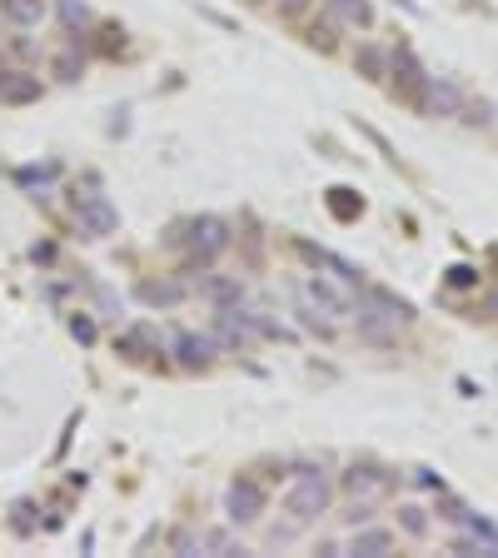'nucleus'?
Masks as SVG:
<instances>
[{
  "mask_svg": "<svg viewBox=\"0 0 498 558\" xmlns=\"http://www.w3.org/2000/svg\"><path fill=\"white\" fill-rule=\"evenodd\" d=\"M449 284H453V290H469V284H478V269L453 265V269H449Z\"/></svg>",
  "mask_w": 498,
  "mask_h": 558,
  "instance_id": "a211bd4d",
  "label": "nucleus"
},
{
  "mask_svg": "<svg viewBox=\"0 0 498 558\" xmlns=\"http://www.w3.org/2000/svg\"><path fill=\"white\" fill-rule=\"evenodd\" d=\"M329 499H335V488H329V478L319 474V469H300V474H290V494H284V513H290L294 523H314L319 513H329Z\"/></svg>",
  "mask_w": 498,
  "mask_h": 558,
  "instance_id": "f257e3e1",
  "label": "nucleus"
},
{
  "mask_svg": "<svg viewBox=\"0 0 498 558\" xmlns=\"http://www.w3.org/2000/svg\"><path fill=\"white\" fill-rule=\"evenodd\" d=\"M488 304H494V310H498V290H494V300H488Z\"/></svg>",
  "mask_w": 498,
  "mask_h": 558,
  "instance_id": "aec40b11",
  "label": "nucleus"
},
{
  "mask_svg": "<svg viewBox=\"0 0 498 558\" xmlns=\"http://www.w3.org/2000/svg\"><path fill=\"white\" fill-rule=\"evenodd\" d=\"M185 240H174V244H190V265H209V259L220 255V250H230V225L224 220H190L185 225Z\"/></svg>",
  "mask_w": 498,
  "mask_h": 558,
  "instance_id": "7ed1b4c3",
  "label": "nucleus"
},
{
  "mask_svg": "<svg viewBox=\"0 0 498 558\" xmlns=\"http://www.w3.org/2000/svg\"><path fill=\"white\" fill-rule=\"evenodd\" d=\"M389 548H394V534L389 529H369V523H360L354 538H349V554H389Z\"/></svg>",
  "mask_w": 498,
  "mask_h": 558,
  "instance_id": "9d476101",
  "label": "nucleus"
},
{
  "mask_svg": "<svg viewBox=\"0 0 498 558\" xmlns=\"http://www.w3.org/2000/svg\"><path fill=\"white\" fill-rule=\"evenodd\" d=\"M190 294V284L185 279H160V284H139V300H150V304H180Z\"/></svg>",
  "mask_w": 498,
  "mask_h": 558,
  "instance_id": "ddd939ff",
  "label": "nucleus"
},
{
  "mask_svg": "<svg viewBox=\"0 0 498 558\" xmlns=\"http://www.w3.org/2000/svg\"><path fill=\"white\" fill-rule=\"evenodd\" d=\"M75 215H81L85 234H110L116 230V209H110L105 195H95V180H90V195H75Z\"/></svg>",
  "mask_w": 498,
  "mask_h": 558,
  "instance_id": "423d86ee",
  "label": "nucleus"
},
{
  "mask_svg": "<svg viewBox=\"0 0 498 558\" xmlns=\"http://www.w3.org/2000/svg\"><path fill=\"white\" fill-rule=\"evenodd\" d=\"M199 294H205V300H215V304H224V310H234V304L244 300V290L234 284V279H224V275L199 279Z\"/></svg>",
  "mask_w": 498,
  "mask_h": 558,
  "instance_id": "9b49d317",
  "label": "nucleus"
},
{
  "mask_svg": "<svg viewBox=\"0 0 498 558\" xmlns=\"http://www.w3.org/2000/svg\"><path fill=\"white\" fill-rule=\"evenodd\" d=\"M0 15H5L15 31H35V25L50 15V0H0Z\"/></svg>",
  "mask_w": 498,
  "mask_h": 558,
  "instance_id": "6e6552de",
  "label": "nucleus"
},
{
  "mask_svg": "<svg viewBox=\"0 0 498 558\" xmlns=\"http://www.w3.org/2000/svg\"><path fill=\"white\" fill-rule=\"evenodd\" d=\"M70 335L81 339V344H95V319L85 310H70Z\"/></svg>",
  "mask_w": 498,
  "mask_h": 558,
  "instance_id": "f3484780",
  "label": "nucleus"
},
{
  "mask_svg": "<svg viewBox=\"0 0 498 558\" xmlns=\"http://www.w3.org/2000/svg\"><path fill=\"white\" fill-rule=\"evenodd\" d=\"M275 5H279L284 15H300V11H304V0H275Z\"/></svg>",
  "mask_w": 498,
  "mask_h": 558,
  "instance_id": "6ab92c4d",
  "label": "nucleus"
},
{
  "mask_svg": "<svg viewBox=\"0 0 498 558\" xmlns=\"http://www.w3.org/2000/svg\"><path fill=\"white\" fill-rule=\"evenodd\" d=\"M265 509H269V488L259 484L255 474H240L230 488H224V519L240 523V529L244 523H259Z\"/></svg>",
  "mask_w": 498,
  "mask_h": 558,
  "instance_id": "f03ea898",
  "label": "nucleus"
},
{
  "mask_svg": "<svg viewBox=\"0 0 498 558\" xmlns=\"http://www.w3.org/2000/svg\"><path fill=\"white\" fill-rule=\"evenodd\" d=\"M399 534H409V538H429V509H424V504H399Z\"/></svg>",
  "mask_w": 498,
  "mask_h": 558,
  "instance_id": "f8f14e48",
  "label": "nucleus"
},
{
  "mask_svg": "<svg viewBox=\"0 0 498 558\" xmlns=\"http://www.w3.org/2000/svg\"><path fill=\"white\" fill-rule=\"evenodd\" d=\"M418 110H424V116H453V110H459V105H464V90H459V85L453 81H439V75H429V81H424V90H418Z\"/></svg>",
  "mask_w": 498,
  "mask_h": 558,
  "instance_id": "39448f33",
  "label": "nucleus"
},
{
  "mask_svg": "<svg viewBox=\"0 0 498 558\" xmlns=\"http://www.w3.org/2000/svg\"><path fill=\"white\" fill-rule=\"evenodd\" d=\"M35 95H40V75H25V70L0 75V105H25Z\"/></svg>",
  "mask_w": 498,
  "mask_h": 558,
  "instance_id": "1a4fd4ad",
  "label": "nucleus"
},
{
  "mask_svg": "<svg viewBox=\"0 0 498 558\" xmlns=\"http://www.w3.org/2000/svg\"><path fill=\"white\" fill-rule=\"evenodd\" d=\"M329 15H339L344 25H369L374 21L369 0H329Z\"/></svg>",
  "mask_w": 498,
  "mask_h": 558,
  "instance_id": "2eb2a0df",
  "label": "nucleus"
},
{
  "mask_svg": "<svg viewBox=\"0 0 498 558\" xmlns=\"http://www.w3.org/2000/svg\"><path fill=\"white\" fill-rule=\"evenodd\" d=\"M56 15H60V25H65L70 35H81V31H90L95 25V15H90L85 0H56Z\"/></svg>",
  "mask_w": 498,
  "mask_h": 558,
  "instance_id": "4468645a",
  "label": "nucleus"
},
{
  "mask_svg": "<svg viewBox=\"0 0 498 558\" xmlns=\"http://www.w3.org/2000/svg\"><path fill=\"white\" fill-rule=\"evenodd\" d=\"M389 60H394V50H379V46L360 50V70L369 75V81H384V75H389Z\"/></svg>",
  "mask_w": 498,
  "mask_h": 558,
  "instance_id": "dca6fc26",
  "label": "nucleus"
},
{
  "mask_svg": "<svg viewBox=\"0 0 498 558\" xmlns=\"http://www.w3.org/2000/svg\"><path fill=\"white\" fill-rule=\"evenodd\" d=\"M344 494L349 499H364V504H379V499H389L394 494V474L389 469H379V464H354L344 478Z\"/></svg>",
  "mask_w": 498,
  "mask_h": 558,
  "instance_id": "20e7f679",
  "label": "nucleus"
},
{
  "mask_svg": "<svg viewBox=\"0 0 498 558\" xmlns=\"http://www.w3.org/2000/svg\"><path fill=\"white\" fill-rule=\"evenodd\" d=\"M174 349H180V364H185V369H205V364H215V354H220V339L180 329V335H174Z\"/></svg>",
  "mask_w": 498,
  "mask_h": 558,
  "instance_id": "0eeeda50",
  "label": "nucleus"
}]
</instances>
